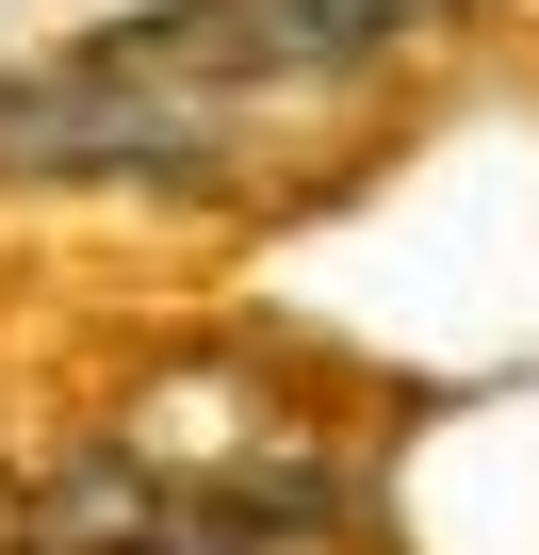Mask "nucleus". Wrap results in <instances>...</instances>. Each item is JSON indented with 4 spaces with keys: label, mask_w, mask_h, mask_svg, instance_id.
Wrapping results in <instances>:
<instances>
[{
    "label": "nucleus",
    "mask_w": 539,
    "mask_h": 555,
    "mask_svg": "<svg viewBox=\"0 0 539 555\" xmlns=\"http://www.w3.org/2000/svg\"><path fill=\"white\" fill-rule=\"evenodd\" d=\"M229 115L245 99L164 66L147 17H131V34H99L66 66L0 82V180H229Z\"/></svg>",
    "instance_id": "nucleus-1"
},
{
    "label": "nucleus",
    "mask_w": 539,
    "mask_h": 555,
    "mask_svg": "<svg viewBox=\"0 0 539 555\" xmlns=\"http://www.w3.org/2000/svg\"><path fill=\"white\" fill-rule=\"evenodd\" d=\"M441 17H458V0H164L147 50L196 66L213 99H261V82H360L409 34H441Z\"/></svg>",
    "instance_id": "nucleus-2"
}]
</instances>
